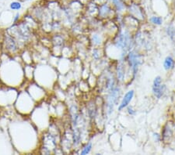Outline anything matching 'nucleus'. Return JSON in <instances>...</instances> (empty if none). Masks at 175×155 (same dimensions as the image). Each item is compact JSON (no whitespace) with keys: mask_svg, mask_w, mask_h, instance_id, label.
Listing matches in <instances>:
<instances>
[{"mask_svg":"<svg viewBox=\"0 0 175 155\" xmlns=\"http://www.w3.org/2000/svg\"><path fill=\"white\" fill-rule=\"evenodd\" d=\"M91 150H92V143L90 142L87 143L84 147H82V151H80L81 155H86L90 153Z\"/></svg>","mask_w":175,"mask_h":155,"instance_id":"obj_15","label":"nucleus"},{"mask_svg":"<svg viewBox=\"0 0 175 155\" xmlns=\"http://www.w3.org/2000/svg\"><path fill=\"white\" fill-rule=\"evenodd\" d=\"M173 132L172 129L171 128L169 125H165L163 128V132H162V136H161V140L163 142H168L172 137Z\"/></svg>","mask_w":175,"mask_h":155,"instance_id":"obj_9","label":"nucleus"},{"mask_svg":"<svg viewBox=\"0 0 175 155\" xmlns=\"http://www.w3.org/2000/svg\"><path fill=\"white\" fill-rule=\"evenodd\" d=\"M93 57L94 59H98L100 57L99 55V50L97 49H94L93 51Z\"/></svg>","mask_w":175,"mask_h":155,"instance_id":"obj_20","label":"nucleus"},{"mask_svg":"<svg viewBox=\"0 0 175 155\" xmlns=\"http://www.w3.org/2000/svg\"><path fill=\"white\" fill-rule=\"evenodd\" d=\"M174 67V59L171 57V56H168L165 58L164 61H163V67L166 71H170V70L173 69Z\"/></svg>","mask_w":175,"mask_h":155,"instance_id":"obj_11","label":"nucleus"},{"mask_svg":"<svg viewBox=\"0 0 175 155\" xmlns=\"http://www.w3.org/2000/svg\"><path fill=\"white\" fill-rule=\"evenodd\" d=\"M31 1H33V0H23V2H31Z\"/></svg>","mask_w":175,"mask_h":155,"instance_id":"obj_24","label":"nucleus"},{"mask_svg":"<svg viewBox=\"0 0 175 155\" xmlns=\"http://www.w3.org/2000/svg\"><path fill=\"white\" fill-rule=\"evenodd\" d=\"M149 21L154 25H161L163 23V18L159 16H152L149 18Z\"/></svg>","mask_w":175,"mask_h":155,"instance_id":"obj_14","label":"nucleus"},{"mask_svg":"<svg viewBox=\"0 0 175 155\" xmlns=\"http://www.w3.org/2000/svg\"><path fill=\"white\" fill-rule=\"evenodd\" d=\"M127 61H128L130 67L132 68V73H133V75L135 77L137 72H138L139 67L140 65L142 64V56L138 52L132 51L127 56Z\"/></svg>","mask_w":175,"mask_h":155,"instance_id":"obj_2","label":"nucleus"},{"mask_svg":"<svg viewBox=\"0 0 175 155\" xmlns=\"http://www.w3.org/2000/svg\"><path fill=\"white\" fill-rule=\"evenodd\" d=\"M123 1L125 2V4H129L130 2H131V0H123Z\"/></svg>","mask_w":175,"mask_h":155,"instance_id":"obj_23","label":"nucleus"},{"mask_svg":"<svg viewBox=\"0 0 175 155\" xmlns=\"http://www.w3.org/2000/svg\"><path fill=\"white\" fill-rule=\"evenodd\" d=\"M166 86L162 85V78L160 76H157L152 83V92L157 99H160L164 94Z\"/></svg>","mask_w":175,"mask_h":155,"instance_id":"obj_5","label":"nucleus"},{"mask_svg":"<svg viewBox=\"0 0 175 155\" xmlns=\"http://www.w3.org/2000/svg\"><path fill=\"white\" fill-rule=\"evenodd\" d=\"M20 18V13H17L16 14L14 15V17H13V20H12V23L13 24H16L19 22V20Z\"/></svg>","mask_w":175,"mask_h":155,"instance_id":"obj_18","label":"nucleus"},{"mask_svg":"<svg viewBox=\"0 0 175 155\" xmlns=\"http://www.w3.org/2000/svg\"><path fill=\"white\" fill-rule=\"evenodd\" d=\"M4 46L5 49L7 52L11 54H15L19 51L18 41L11 35H5L4 38Z\"/></svg>","mask_w":175,"mask_h":155,"instance_id":"obj_3","label":"nucleus"},{"mask_svg":"<svg viewBox=\"0 0 175 155\" xmlns=\"http://www.w3.org/2000/svg\"><path fill=\"white\" fill-rule=\"evenodd\" d=\"M128 10H129L130 14L132 15V17L136 18L137 20L139 19H144V14H143V10L142 7H140L139 5L137 3H133V2H130L128 4Z\"/></svg>","mask_w":175,"mask_h":155,"instance_id":"obj_6","label":"nucleus"},{"mask_svg":"<svg viewBox=\"0 0 175 155\" xmlns=\"http://www.w3.org/2000/svg\"><path fill=\"white\" fill-rule=\"evenodd\" d=\"M125 67L122 63H119L117 65V80L120 82L124 81L125 78Z\"/></svg>","mask_w":175,"mask_h":155,"instance_id":"obj_12","label":"nucleus"},{"mask_svg":"<svg viewBox=\"0 0 175 155\" xmlns=\"http://www.w3.org/2000/svg\"><path fill=\"white\" fill-rule=\"evenodd\" d=\"M114 10H113L112 7L107 2L98 6V13H97V14L101 18H107V17H111V15L114 14Z\"/></svg>","mask_w":175,"mask_h":155,"instance_id":"obj_7","label":"nucleus"},{"mask_svg":"<svg viewBox=\"0 0 175 155\" xmlns=\"http://www.w3.org/2000/svg\"><path fill=\"white\" fill-rule=\"evenodd\" d=\"M108 0H91V2H94L95 4H97V6H100V5H102L105 2H107Z\"/></svg>","mask_w":175,"mask_h":155,"instance_id":"obj_19","label":"nucleus"},{"mask_svg":"<svg viewBox=\"0 0 175 155\" xmlns=\"http://www.w3.org/2000/svg\"><path fill=\"white\" fill-rule=\"evenodd\" d=\"M128 107V113L130 115H135L136 114V111L133 109V107Z\"/></svg>","mask_w":175,"mask_h":155,"instance_id":"obj_21","label":"nucleus"},{"mask_svg":"<svg viewBox=\"0 0 175 155\" xmlns=\"http://www.w3.org/2000/svg\"><path fill=\"white\" fill-rule=\"evenodd\" d=\"M92 40H93V43L95 45H100L101 43V38L99 35H93V37H92Z\"/></svg>","mask_w":175,"mask_h":155,"instance_id":"obj_16","label":"nucleus"},{"mask_svg":"<svg viewBox=\"0 0 175 155\" xmlns=\"http://www.w3.org/2000/svg\"><path fill=\"white\" fill-rule=\"evenodd\" d=\"M112 3L114 8L115 9V10L117 12H122L125 10L126 8L125 2L123 0H108Z\"/></svg>","mask_w":175,"mask_h":155,"instance_id":"obj_10","label":"nucleus"},{"mask_svg":"<svg viewBox=\"0 0 175 155\" xmlns=\"http://www.w3.org/2000/svg\"><path fill=\"white\" fill-rule=\"evenodd\" d=\"M120 93H121V90L117 87H115V88H113L111 89V92H110L109 95L107 97V110H108V113L109 114H111L113 111L114 105H116V103H117L118 97H120Z\"/></svg>","mask_w":175,"mask_h":155,"instance_id":"obj_4","label":"nucleus"},{"mask_svg":"<svg viewBox=\"0 0 175 155\" xmlns=\"http://www.w3.org/2000/svg\"><path fill=\"white\" fill-rule=\"evenodd\" d=\"M153 138H154V140L157 142H159V141H160L161 140V136L160 134H158V133H153Z\"/></svg>","mask_w":175,"mask_h":155,"instance_id":"obj_22","label":"nucleus"},{"mask_svg":"<svg viewBox=\"0 0 175 155\" xmlns=\"http://www.w3.org/2000/svg\"><path fill=\"white\" fill-rule=\"evenodd\" d=\"M174 130H175V124H174Z\"/></svg>","mask_w":175,"mask_h":155,"instance_id":"obj_25","label":"nucleus"},{"mask_svg":"<svg viewBox=\"0 0 175 155\" xmlns=\"http://www.w3.org/2000/svg\"><path fill=\"white\" fill-rule=\"evenodd\" d=\"M134 90H129L126 92L123 98H122V102H121V103L118 106V111H122V110L125 109V107H128L130 102L132 100V98L134 97Z\"/></svg>","mask_w":175,"mask_h":155,"instance_id":"obj_8","label":"nucleus"},{"mask_svg":"<svg viewBox=\"0 0 175 155\" xmlns=\"http://www.w3.org/2000/svg\"><path fill=\"white\" fill-rule=\"evenodd\" d=\"M132 38L130 34L127 31L122 32L116 36L114 39V45L117 48H119L126 52L130 49L132 46Z\"/></svg>","mask_w":175,"mask_h":155,"instance_id":"obj_1","label":"nucleus"},{"mask_svg":"<svg viewBox=\"0 0 175 155\" xmlns=\"http://www.w3.org/2000/svg\"><path fill=\"white\" fill-rule=\"evenodd\" d=\"M22 7H23V4L20 1H12L9 4V9L12 11L20 10Z\"/></svg>","mask_w":175,"mask_h":155,"instance_id":"obj_13","label":"nucleus"},{"mask_svg":"<svg viewBox=\"0 0 175 155\" xmlns=\"http://www.w3.org/2000/svg\"><path fill=\"white\" fill-rule=\"evenodd\" d=\"M167 34L171 37V38H174L175 36V30L172 26H169L167 28Z\"/></svg>","mask_w":175,"mask_h":155,"instance_id":"obj_17","label":"nucleus"},{"mask_svg":"<svg viewBox=\"0 0 175 155\" xmlns=\"http://www.w3.org/2000/svg\"><path fill=\"white\" fill-rule=\"evenodd\" d=\"M0 17H1V13H0Z\"/></svg>","mask_w":175,"mask_h":155,"instance_id":"obj_26","label":"nucleus"}]
</instances>
